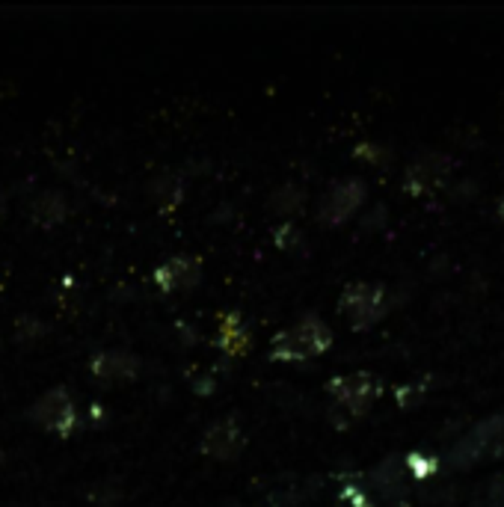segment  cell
I'll return each instance as SVG.
<instances>
[{"label":"cell","mask_w":504,"mask_h":507,"mask_svg":"<svg viewBox=\"0 0 504 507\" xmlns=\"http://www.w3.org/2000/svg\"><path fill=\"white\" fill-rule=\"evenodd\" d=\"M332 347V330L330 323L318 318V314H306L297 323L285 326L271 338V353L273 363H302V359L321 356Z\"/></svg>","instance_id":"obj_1"},{"label":"cell","mask_w":504,"mask_h":507,"mask_svg":"<svg viewBox=\"0 0 504 507\" xmlns=\"http://www.w3.org/2000/svg\"><path fill=\"white\" fill-rule=\"evenodd\" d=\"M327 392L332 394L335 413H341L347 422H353L374 407V401L383 394V380L371 374V371H353V374L332 377L327 383Z\"/></svg>","instance_id":"obj_2"},{"label":"cell","mask_w":504,"mask_h":507,"mask_svg":"<svg viewBox=\"0 0 504 507\" xmlns=\"http://www.w3.org/2000/svg\"><path fill=\"white\" fill-rule=\"evenodd\" d=\"M30 424H36L39 431L54 433V436H72L77 427V403L74 394L65 386H54L48 392H42L36 401L30 403L27 410Z\"/></svg>","instance_id":"obj_3"},{"label":"cell","mask_w":504,"mask_h":507,"mask_svg":"<svg viewBox=\"0 0 504 507\" xmlns=\"http://www.w3.org/2000/svg\"><path fill=\"white\" fill-rule=\"evenodd\" d=\"M339 312L356 333H362L377 321H383L386 288L380 282H351L339 297Z\"/></svg>","instance_id":"obj_4"},{"label":"cell","mask_w":504,"mask_h":507,"mask_svg":"<svg viewBox=\"0 0 504 507\" xmlns=\"http://www.w3.org/2000/svg\"><path fill=\"white\" fill-rule=\"evenodd\" d=\"M365 196H368V190L362 178H339V182H332L327 187V194L318 202V223L330 225V229L347 223L362 208Z\"/></svg>","instance_id":"obj_5"},{"label":"cell","mask_w":504,"mask_h":507,"mask_svg":"<svg viewBox=\"0 0 504 507\" xmlns=\"http://www.w3.org/2000/svg\"><path fill=\"white\" fill-rule=\"evenodd\" d=\"M246 448V433L238 415H226V419H217L205 427V433L199 439V451L217 463H232L238 460Z\"/></svg>","instance_id":"obj_6"},{"label":"cell","mask_w":504,"mask_h":507,"mask_svg":"<svg viewBox=\"0 0 504 507\" xmlns=\"http://www.w3.org/2000/svg\"><path fill=\"white\" fill-rule=\"evenodd\" d=\"M451 157L448 154H440V152H428L416 157L407 173H403V190H407L410 196H428V194H436V190H442L448 175H451Z\"/></svg>","instance_id":"obj_7"},{"label":"cell","mask_w":504,"mask_h":507,"mask_svg":"<svg viewBox=\"0 0 504 507\" xmlns=\"http://www.w3.org/2000/svg\"><path fill=\"white\" fill-rule=\"evenodd\" d=\"M154 285L166 294H175V291H190L202 282V262L196 255H170L154 267Z\"/></svg>","instance_id":"obj_8"},{"label":"cell","mask_w":504,"mask_h":507,"mask_svg":"<svg viewBox=\"0 0 504 507\" xmlns=\"http://www.w3.org/2000/svg\"><path fill=\"white\" fill-rule=\"evenodd\" d=\"M140 356L131 351H122V347H110V351H101L89 359V371L101 383H131L140 374Z\"/></svg>","instance_id":"obj_9"},{"label":"cell","mask_w":504,"mask_h":507,"mask_svg":"<svg viewBox=\"0 0 504 507\" xmlns=\"http://www.w3.org/2000/svg\"><path fill=\"white\" fill-rule=\"evenodd\" d=\"M65 217H69V199H65L63 190H42V194L33 196L30 202V220L36 225H60Z\"/></svg>","instance_id":"obj_10"},{"label":"cell","mask_w":504,"mask_h":507,"mask_svg":"<svg viewBox=\"0 0 504 507\" xmlns=\"http://www.w3.org/2000/svg\"><path fill=\"white\" fill-rule=\"evenodd\" d=\"M252 344V333L241 323L238 314H226L220 321V333H217V347H222L232 356H243Z\"/></svg>","instance_id":"obj_11"},{"label":"cell","mask_w":504,"mask_h":507,"mask_svg":"<svg viewBox=\"0 0 504 507\" xmlns=\"http://www.w3.org/2000/svg\"><path fill=\"white\" fill-rule=\"evenodd\" d=\"M149 196L161 211H175L184 199V182L173 173H163L149 184Z\"/></svg>","instance_id":"obj_12"},{"label":"cell","mask_w":504,"mask_h":507,"mask_svg":"<svg viewBox=\"0 0 504 507\" xmlns=\"http://www.w3.org/2000/svg\"><path fill=\"white\" fill-rule=\"evenodd\" d=\"M302 202H306V194H302V190L294 187V184H285V187L273 190L271 208H273L276 214H297V211L302 208Z\"/></svg>","instance_id":"obj_13"},{"label":"cell","mask_w":504,"mask_h":507,"mask_svg":"<svg viewBox=\"0 0 504 507\" xmlns=\"http://www.w3.org/2000/svg\"><path fill=\"white\" fill-rule=\"evenodd\" d=\"M273 234H276V244L282 246V250H291V246H294V244L300 241V232H297V229H294V225H291V223L279 225V229H276Z\"/></svg>","instance_id":"obj_14"},{"label":"cell","mask_w":504,"mask_h":507,"mask_svg":"<svg viewBox=\"0 0 504 507\" xmlns=\"http://www.w3.org/2000/svg\"><path fill=\"white\" fill-rule=\"evenodd\" d=\"M487 507H504V475H499L496 481H492L489 487V495H487Z\"/></svg>","instance_id":"obj_15"},{"label":"cell","mask_w":504,"mask_h":507,"mask_svg":"<svg viewBox=\"0 0 504 507\" xmlns=\"http://www.w3.org/2000/svg\"><path fill=\"white\" fill-rule=\"evenodd\" d=\"M496 211H499V217L504 220V194H501V199H499V205H496Z\"/></svg>","instance_id":"obj_16"},{"label":"cell","mask_w":504,"mask_h":507,"mask_svg":"<svg viewBox=\"0 0 504 507\" xmlns=\"http://www.w3.org/2000/svg\"><path fill=\"white\" fill-rule=\"evenodd\" d=\"M4 214H6V199H4V194H0V220H4Z\"/></svg>","instance_id":"obj_17"},{"label":"cell","mask_w":504,"mask_h":507,"mask_svg":"<svg viewBox=\"0 0 504 507\" xmlns=\"http://www.w3.org/2000/svg\"><path fill=\"white\" fill-rule=\"evenodd\" d=\"M0 463H4V448H0Z\"/></svg>","instance_id":"obj_18"},{"label":"cell","mask_w":504,"mask_h":507,"mask_svg":"<svg viewBox=\"0 0 504 507\" xmlns=\"http://www.w3.org/2000/svg\"><path fill=\"white\" fill-rule=\"evenodd\" d=\"M478 507H487V504H478Z\"/></svg>","instance_id":"obj_19"}]
</instances>
